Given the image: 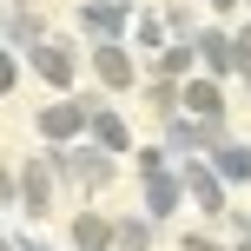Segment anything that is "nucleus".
<instances>
[{
    "label": "nucleus",
    "mask_w": 251,
    "mask_h": 251,
    "mask_svg": "<svg viewBox=\"0 0 251 251\" xmlns=\"http://www.w3.org/2000/svg\"><path fill=\"white\" fill-rule=\"evenodd\" d=\"M0 251H13V245H7V238H0Z\"/></svg>",
    "instance_id": "bb28decb"
},
{
    "label": "nucleus",
    "mask_w": 251,
    "mask_h": 251,
    "mask_svg": "<svg viewBox=\"0 0 251 251\" xmlns=\"http://www.w3.org/2000/svg\"><path fill=\"white\" fill-rule=\"evenodd\" d=\"M73 251H113V218L106 212H79L73 218Z\"/></svg>",
    "instance_id": "2eb2a0df"
},
{
    "label": "nucleus",
    "mask_w": 251,
    "mask_h": 251,
    "mask_svg": "<svg viewBox=\"0 0 251 251\" xmlns=\"http://www.w3.org/2000/svg\"><path fill=\"white\" fill-rule=\"evenodd\" d=\"M146 106H152V113H178V79H152V86H146Z\"/></svg>",
    "instance_id": "a211bd4d"
},
{
    "label": "nucleus",
    "mask_w": 251,
    "mask_h": 251,
    "mask_svg": "<svg viewBox=\"0 0 251 251\" xmlns=\"http://www.w3.org/2000/svg\"><path fill=\"white\" fill-rule=\"evenodd\" d=\"M212 139H225V126L212 119H192V113H165V152H212Z\"/></svg>",
    "instance_id": "6e6552de"
},
{
    "label": "nucleus",
    "mask_w": 251,
    "mask_h": 251,
    "mask_svg": "<svg viewBox=\"0 0 251 251\" xmlns=\"http://www.w3.org/2000/svg\"><path fill=\"white\" fill-rule=\"evenodd\" d=\"M86 139H93L100 152H113V159H119V152H132V132H126V119L113 113V106H100V100H86Z\"/></svg>",
    "instance_id": "9d476101"
},
{
    "label": "nucleus",
    "mask_w": 251,
    "mask_h": 251,
    "mask_svg": "<svg viewBox=\"0 0 251 251\" xmlns=\"http://www.w3.org/2000/svg\"><path fill=\"white\" fill-rule=\"evenodd\" d=\"M205 165H212L225 185H251V146L245 139H212V159Z\"/></svg>",
    "instance_id": "4468645a"
},
{
    "label": "nucleus",
    "mask_w": 251,
    "mask_h": 251,
    "mask_svg": "<svg viewBox=\"0 0 251 251\" xmlns=\"http://www.w3.org/2000/svg\"><path fill=\"white\" fill-rule=\"evenodd\" d=\"M132 152H139V159H132L139 178H146V172H165V146H132Z\"/></svg>",
    "instance_id": "aec40b11"
},
{
    "label": "nucleus",
    "mask_w": 251,
    "mask_h": 251,
    "mask_svg": "<svg viewBox=\"0 0 251 251\" xmlns=\"http://www.w3.org/2000/svg\"><path fill=\"white\" fill-rule=\"evenodd\" d=\"M13 251H53V245H40V238H20V245H13Z\"/></svg>",
    "instance_id": "5701e85b"
},
{
    "label": "nucleus",
    "mask_w": 251,
    "mask_h": 251,
    "mask_svg": "<svg viewBox=\"0 0 251 251\" xmlns=\"http://www.w3.org/2000/svg\"><path fill=\"white\" fill-rule=\"evenodd\" d=\"M53 185H60V178H53L47 152H33V159L13 172V205H20L26 218H47V212H53Z\"/></svg>",
    "instance_id": "20e7f679"
},
{
    "label": "nucleus",
    "mask_w": 251,
    "mask_h": 251,
    "mask_svg": "<svg viewBox=\"0 0 251 251\" xmlns=\"http://www.w3.org/2000/svg\"><path fill=\"white\" fill-rule=\"evenodd\" d=\"M178 205H185V185H178V165H165V172H146V218L159 225V218H172Z\"/></svg>",
    "instance_id": "f8f14e48"
},
{
    "label": "nucleus",
    "mask_w": 251,
    "mask_h": 251,
    "mask_svg": "<svg viewBox=\"0 0 251 251\" xmlns=\"http://www.w3.org/2000/svg\"><path fill=\"white\" fill-rule=\"evenodd\" d=\"M192 53H199V66H205L212 79L245 73V66H251V26H238V33H225V26H212V33H192Z\"/></svg>",
    "instance_id": "f03ea898"
},
{
    "label": "nucleus",
    "mask_w": 251,
    "mask_h": 251,
    "mask_svg": "<svg viewBox=\"0 0 251 251\" xmlns=\"http://www.w3.org/2000/svg\"><path fill=\"white\" fill-rule=\"evenodd\" d=\"M79 33L126 40V33H132V0H79Z\"/></svg>",
    "instance_id": "423d86ee"
},
{
    "label": "nucleus",
    "mask_w": 251,
    "mask_h": 251,
    "mask_svg": "<svg viewBox=\"0 0 251 251\" xmlns=\"http://www.w3.org/2000/svg\"><path fill=\"white\" fill-rule=\"evenodd\" d=\"M132 26H139V47H146V53H152V47H165V20H159V13H139Z\"/></svg>",
    "instance_id": "6ab92c4d"
},
{
    "label": "nucleus",
    "mask_w": 251,
    "mask_h": 251,
    "mask_svg": "<svg viewBox=\"0 0 251 251\" xmlns=\"http://www.w3.org/2000/svg\"><path fill=\"white\" fill-rule=\"evenodd\" d=\"M0 33H7V47H13V53H26L40 33H47V20H40V7L13 0V7H0Z\"/></svg>",
    "instance_id": "ddd939ff"
},
{
    "label": "nucleus",
    "mask_w": 251,
    "mask_h": 251,
    "mask_svg": "<svg viewBox=\"0 0 251 251\" xmlns=\"http://www.w3.org/2000/svg\"><path fill=\"white\" fill-rule=\"evenodd\" d=\"M47 165H53V178H60V185H79V192H100L106 178H113V152H100V146H47Z\"/></svg>",
    "instance_id": "f257e3e1"
},
{
    "label": "nucleus",
    "mask_w": 251,
    "mask_h": 251,
    "mask_svg": "<svg viewBox=\"0 0 251 251\" xmlns=\"http://www.w3.org/2000/svg\"><path fill=\"white\" fill-rule=\"evenodd\" d=\"M20 86V60H13V47H0V93Z\"/></svg>",
    "instance_id": "412c9836"
},
{
    "label": "nucleus",
    "mask_w": 251,
    "mask_h": 251,
    "mask_svg": "<svg viewBox=\"0 0 251 251\" xmlns=\"http://www.w3.org/2000/svg\"><path fill=\"white\" fill-rule=\"evenodd\" d=\"M40 139L47 146H73V139H86V100H53V106H40Z\"/></svg>",
    "instance_id": "0eeeda50"
},
{
    "label": "nucleus",
    "mask_w": 251,
    "mask_h": 251,
    "mask_svg": "<svg viewBox=\"0 0 251 251\" xmlns=\"http://www.w3.org/2000/svg\"><path fill=\"white\" fill-rule=\"evenodd\" d=\"M178 185H185V199L199 205L205 218H225V178H218L205 159H178Z\"/></svg>",
    "instance_id": "39448f33"
},
{
    "label": "nucleus",
    "mask_w": 251,
    "mask_h": 251,
    "mask_svg": "<svg viewBox=\"0 0 251 251\" xmlns=\"http://www.w3.org/2000/svg\"><path fill=\"white\" fill-rule=\"evenodd\" d=\"M178 106H185L192 119H212V126H225V86H218L212 73L185 79V86H178Z\"/></svg>",
    "instance_id": "9b49d317"
},
{
    "label": "nucleus",
    "mask_w": 251,
    "mask_h": 251,
    "mask_svg": "<svg viewBox=\"0 0 251 251\" xmlns=\"http://www.w3.org/2000/svg\"><path fill=\"white\" fill-rule=\"evenodd\" d=\"M178 251H225L218 238H205V231H185V238H178Z\"/></svg>",
    "instance_id": "4be33fe9"
},
{
    "label": "nucleus",
    "mask_w": 251,
    "mask_h": 251,
    "mask_svg": "<svg viewBox=\"0 0 251 251\" xmlns=\"http://www.w3.org/2000/svg\"><path fill=\"white\" fill-rule=\"evenodd\" d=\"M238 79H245V93H251V66H245V73H238Z\"/></svg>",
    "instance_id": "393cba45"
},
{
    "label": "nucleus",
    "mask_w": 251,
    "mask_h": 251,
    "mask_svg": "<svg viewBox=\"0 0 251 251\" xmlns=\"http://www.w3.org/2000/svg\"><path fill=\"white\" fill-rule=\"evenodd\" d=\"M205 7H218V13H231V7H238V0H205Z\"/></svg>",
    "instance_id": "b1692460"
},
{
    "label": "nucleus",
    "mask_w": 251,
    "mask_h": 251,
    "mask_svg": "<svg viewBox=\"0 0 251 251\" xmlns=\"http://www.w3.org/2000/svg\"><path fill=\"white\" fill-rule=\"evenodd\" d=\"M113 251H152V218H113Z\"/></svg>",
    "instance_id": "dca6fc26"
},
{
    "label": "nucleus",
    "mask_w": 251,
    "mask_h": 251,
    "mask_svg": "<svg viewBox=\"0 0 251 251\" xmlns=\"http://www.w3.org/2000/svg\"><path fill=\"white\" fill-rule=\"evenodd\" d=\"M26 66H33V73L47 79L53 93H73V86H79V47H73V40H53V33H40L33 47H26Z\"/></svg>",
    "instance_id": "7ed1b4c3"
},
{
    "label": "nucleus",
    "mask_w": 251,
    "mask_h": 251,
    "mask_svg": "<svg viewBox=\"0 0 251 251\" xmlns=\"http://www.w3.org/2000/svg\"><path fill=\"white\" fill-rule=\"evenodd\" d=\"M93 73H100L106 93H126V86H132L139 66H132V53H126V40H93Z\"/></svg>",
    "instance_id": "1a4fd4ad"
},
{
    "label": "nucleus",
    "mask_w": 251,
    "mask_h": 251,
    "mask_svg": "<svg viewBox=\"0 0 251 251\" xmlns=\"http://www.w3.org/2000/svg\"><path fill=\"white\" fill-rule=\"evenodd\" d=\"M231 251H251V238H245V245H231Z\"/></svg>",
    "instance_id": "a878e982"
},
{
    "label": "nucleus",
    "mask_w": 251,
    "mask_h": 251,
    "mask_svg": "<svg viewBox=\"0 0 251 251\" xmlns=\"http://www.w3.org/2000/svg\"><path fill=\"white\" fill-rule=\"evenodd\" d=\"M192 66H199L192 40H165V53L152 60V73H159V79H178V73H192Z\"/></svg>",
    "instance_id": "f3484780"
}]
</instances>
